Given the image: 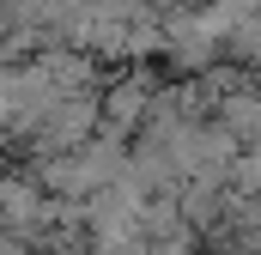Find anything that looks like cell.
I'll return each instance as SVG.
<instances>
[{
  "label": "cell",
  "mask_w": 261,
  "mask_h": 255,
  "mask_svg": "<svg viewBox=\"0 0 261 255\" xmlns=\"http://www.w3.org/2000/svg\"><path fill=\"white\" fill-rule=\"evenodd\" d=\"M146 110H152V85H146V79H122V85L97 104V116L110 122V134H116V140H122V134H134V128L146 122Z\"/></svg>",
  "instance_id": "6da1fadb"
},
{
  "label": "cell",
  "mask_w": 261,
  "mask_h": 255,
  "mask_svg": "<svg viewBox=\"0 0 261 255\" xmlns=\"http://www.w3.org/2000/svg\"><path fill=\"white\" fill-rule=\"evenodd\" d=\"M170 6H200V0H170Z\"/></svg>",
  "instance_id": "7a4b0ae2"
}]
</instances>
